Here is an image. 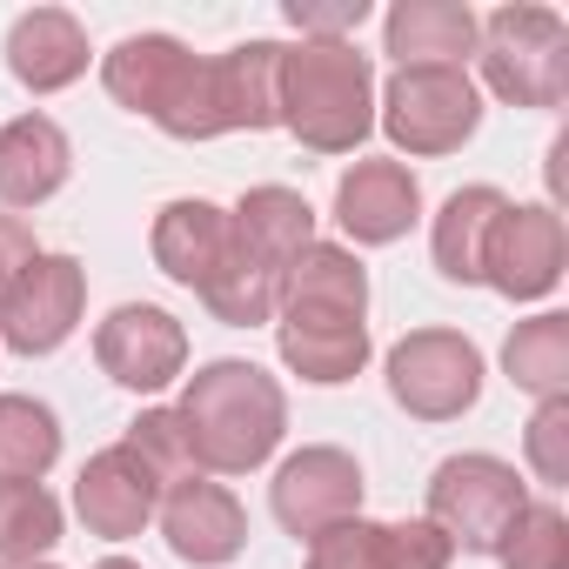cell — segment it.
I'll return each instance as SVG.
<instances>
[{
    "mask_svg": "<svg viewBox=\"0 0 569 569\" xmlns=\"http://www.w3.org/2000/svg\"><path fill=\"white\" fill-rule=\"evenodd\" d=\"M8 68H14V81L34 88V94L74 88V81L88 74V34H81V21L61 14V8L21 14L14 34H8Z\"/></svg>",
    "mask_w": 569,
    "mask_h": 569,
    "instance_id": "cell-20",
    "label": "cell"
},
{
    "mask_svg": "<svg viewBox=\"0 0 569 569\" xmlns=\"http://www.w3.org/2000/svg\"><path fill=\"white\" fill-rule=\"evenodd\" d=\"M74 509H81L88 536H101V542H128V536H141V529L154 522V509H161V482H154L121 442H114V449L88 456V469H81V482H74Z\"/></svg>",
    "mask_w": 569,
    "mask_h": 569,
    "instance_id": "cell-14",
    "label": "cell"
},
{
    "mask_svg": "<svg viewBox=\"0 0 569 569\" xmlns=\"http://www.w3.org/2000/svg\"><path fill=\"white\" fill-rule=\"evenodd\" d=\"M422 214V188L402 161H356L336 181V221L356 248H389L416 228Z\"/></svg>",
    "mask_w": 569,
    "mask_h": 569,
    "instance_id": "cell-13",
    "label": "cell"
},
{
    "mask_svg": "<svg viewBox=\"0 0 569 569\" xmlns=\"http://www.w3.org/2000/svg\"><path fill=\"white\" fill-rule=\"evenodd\" d=\"M194 61H201V54H188L174 34H128L114 54H101V81H108V94H114L121 108L161 121V114L174 108L181 81L194 74Z\"/></svg>",
    "mask_w": 569,
    "mask_h": 569,
    "instance_id": "cell-16",
    "label": "cell"
},
{
    "mask_svg": "<svg viewBox=\"0 0 569 569\" xmlns=\"http://www.w3.org/2000/svg\"><path fill=\"white\" fill-rule=\"evenodd\" d=\"M74 174V148L61 134V121L48 114H21L0 128V201L8 208H41L48 194H61Z\"/></svg>",
    "mask_w": 569,
    "mask_h": 569,
    "instance_id": "cell-17",
    "label": "cell"
},
{
    "mask_svg": "<svg viewBox=\"0 0 569 569\" xmlns=\"http://www.w3.org/2000/svg\"><path fill=\"white\" fill-rule=\"evenodd\" d=\"M502 369L536 402L569 396V316H529V322H516V336L502 342Z\"/></svg>",
    "mask_w": 569,
    "mask_h": 569,
    "instance_id": "cell-23",
    "label": "cell"
},
{
    "mask_svg": "<svg viewBox=\"0 0 569 569\" xmlns=\"http://www.w3.org/2000/svg\"><path fill=\"white\" fill-rule=\"evenodd\" d=\"M496 562L502 569H569V516L556 502H529L509 536L496 542Z\"/></svg>",
    "mask_w": 569,
    "mask_h": 569,
    "instance_id": "cell-28",
    "label": "cell"
},
{
    "mask_svg": "<svg viewBox=\"0 0 569 569\" xmlns=\"http://www.w3.org/2000/svg\"><path fill=\"white\" fill-rule=\"evenodd\" d=\"M121 449H128V456L161 482V496H168V489H181V482H194V449H188V429H181V416H174V409H141V416L128 422Z\"/></svg>",
    "mask_w": 569,
    "mask_h": 569,
    "instance_id": "cell-27",
    "label": "cell"
},
{
    "mask_svg": "<svg viewBox=\"0 0 569 569\" xmlns=\"http://www.w3.org/2000/svg\"><path fill=\"white\" fill-rule=\"evenodd\" d=\"M289 21L302 28V41H349L369 21V0H289Z\"/></svg>",
    "mask_w": 569,
    "mask_h": 569,
    "instance_id": "cell-31",
    "label": "cell"
},
{
    "mask_svg": "<svg viewBox=\"0 0 569 569\" xmlns=\"http://www.w3.org/2000/svg\"><path fill=\"white\" fill-rule=\"evenodd\" d=\"M61 542V502L41 482H0V569L41 562Z\"/></svg>",
    "mask_w": 569,
    "mask_h": 569,
    "instance_id": "cell-26",
    "label": "cell"
},
{
    "mask_svg": "<svg viewBox=\"0 0 569 569\" xmlns=\"http://www.w3.org/2000/svg\"><path fill=\"white\" fill-rule=\"evenodd\" d=\"M81 309H88V268L74 254H41L14 281V296L0 302V342L14 356H54L74 336Z\"/></svg>",
    "mask_w": 569,
    "mask_h": 569,
    "instance_id": "cell-10",
    "label": "cell"
},
{
    "mask_svg": "<svg viewBox=\"0 0 569 569\" xmlns=\"http://www.w3.org/2000/svg\"><path fill=\"white\" fill-rule=\"evenodd\" d=\"M148 248H154V268H161L168 281H181V289L201 296L208 274H214L221 254H228V208H214V201H201V194L168 201V208L154 214Z\"/></svg>",
    "mask_w": 569,
    "mask_h": 569,
    "instance_id": "cell-18",
    "label": "cell"
},
{
    "mask_svg": "<svg viewBox=\"0 0 569 569\" xmlns=\"http://www.w3.org/2000/svg\"><path fill=\"white\" fill-rule=\"evenodd\" d=\"M281 128L309 154H356L376 128V68L356 41H302L281 54Z\"/></svg>",
    "mask_w": 569,
    "mask_h": 569,
    "instance_id": "cell-2",
    "label": "cell"
},
{
    "mask_svg": "<svg viewBox=\"0 0 569 569\" xmlns=\"http://www.w3.org/2000/svg\"><path fill=\"white\" fill-rule=\"evenodd\" d=\"M161 536H168V549H174L181 562L221 569V562L241 556L248 516H241V502H234L221 482H201V476H194V482H181V489L161 496Z\"/></svg>",
    "mask_w": 569,
    "mask_h": 569,
    "instance_id": "cell-15",
    "label": "cell"
},
{
    "mask_svg": "<svg viewBox=\"0 0 569 569\" xmlns=\"http://www.w3.org/2000/svg\"><path fill=\"white\" fill-rule=\"evenodd\" d=\"M281 41H241L214 61H194V74L181 81L174 108L154 121L174 141H214V134H261L281 128Z\"/></svg>",
    "mask_w": 569,
    "mask_h": 569,
    "instance_id": "cell-3",
    "label": "cell"
},
{
    "mask_svg": "<svg viewBox=\"0 0 569 569\" xmlns=\"http://www.w3.org/2000/svg\"><path fill=\"white\" fill-rule=\"evenodd\" d=\"M382 128L402 154H456L482 128V94L462 68H396L382 88Z\"/></svg>",
    "mask_w": 569,
    "mask_h": 569,
    "instance_id": "cell-6",
    "label": "cell"
},
{
    "mask_svg": "<svg viewBox=\"0 0 569 569\" xmlns=\"http://www.w3.org/2000/svg\"><path fill=\"white\" fill-rule=\"evenodd\" d=\"M502 208H509V194L489 188V181L456 188V194L442 201L429 248H436V268H442L449 281H462V289H469V281H482V248H489V228H496Z\"/></svg>",
    "mask_w": 569,
    "mask_h": 569,
    "instance_id": "cell-22",
    "label": "cell"
},
{
    "mask_svg": "<svg viewBox=\"0 0 569 569\" xmlns=\"http://www.w3.org/2000/svg\"><path fill=\"white\" fill-rule=\"evenodd\" d=\"M522 509H529V489L502 456H449L429 476V516L422 522H436L449 536V549L496 556V542L509 536V522Z\"/></svg>",
    "mask_w": 569,
    "mask_h": 569,
    "instance_id": "cell-5",
    "label": "cell"
},
{
    "mask_svg": "<svg viewBox=\"0 0 569 569\" xmlns=\"http://www.w3.org/2000/svg\"><path fill=\"white\" fill-rule=\"evenodd\" d=\"M389 549H396V569H449L456 549L436 522H389Z\"/></svg>",
    "mask_w": 569,
    "mask_h": 569,
    "instance_id": "cell-32",
    "label": "cell"
},
{
    "mask_svg": "<svg viewBox=\"0 0 569 569\" xmlns=\"http://www.w3.org/2000/svg\"><path fill=\"white\" fill-rule=\"evenodd\" d=\"M14 569H54V562H14Z\"/></svg>",
    "mask_w": 569,
    "mask_h": 569,
    "instance_id": "cell-35",
    "label": "cell"
},
{
    "mask_svg": "<svg viewBox=\"0 0 569 569\" xmlns=\"http://www.w3.org/2000/svg\"><path fill=\"white\" fill-rule=\"evenodd\" d=\"M389 396L416 422H456L482 396V349L456 329H416L389 349Z\"/></svg>",
    "mask_w": 569,
    "mask_h": 569,
    "instance_id": "cell-7",
    "label": "cell"
},
{
    "mask_svg": "<svg viewBox=\"0 0 569 569\" xmlns=\"http://www.w3.org/2000/svg\"><path fill=\"white\" fill-rule=\"evenodd\" d=\"M476 61L496 101L509 108H562L569 101V28L549 8H496L476 21Z\"/></svg>",
    "mask_w": 569,
    "mask_h": 569,
    "instance_id": "cell-4",
    "label": "cell"
},
{
    "mask_svg": "<svg viewBox=\"0 0 569 569\" xmlns=\"http://www.w3.org/2000/svg\"><path fill=\"white\" fill-rule=\"evenodd\" d=\"M268 502H274V522L289 536H322V529L362 516V469H356L349 449H329V442L296 449L274 469Z\"/></svg>",
    "mask_w": 569,
    "mask_h": 569,
    "instance_id": "cell-11",
    "label": "cell"
},
{
    "mask_svg": "<svg viewBox=\"0 0 569 569\" xmlns=\"http://www.w3.org/2000/svg\"><path fill=\"white\" fill-rule=\"evenodd\" d=\"M61 456V422L34 396H0V482H41Z\"/></svg>",
    "mask_w": 569,
    "mask_h": 569,
    "instance_id": "cell-24",
    "label": "cell"
},
{
    "mask_svg": "<svg viewBox=\"0 0 569 569\" xmlns=\"http://www.w3.org/2000/svg\"><path fill=\"white\" fill-rule=\"evenodd\" d=\"M309 569H396L389 522L349 516V522H336V529L309 536Z\"/></svg>",
    "mask_w": 569,
    "mask_h": 569,
    "instance_id": "cell-29",
    "label": "cell"
},
{
    "mask_svg": "<svg viewBox=\"0 0 569 569\" xmlns=\"http://www.w3.org/2000/svg\"><path fill=\"white\" fill-rule=\"evenodd\" d=\"M396 68H462L476 54V14L462 0H402L382 21Z\"/></svg>",
    "mask_w": 569,
    "mask_h": 569,
    "instance_id": "cell-21",
    "label": "cell"
},
{
    "mask_svg": "<svg viewBox=\"0 0 569 569\" xmlns=\"http://www.w3.org/2000/svg\"><path fill=\"white\" fill-rule=\"evenodd\" d=\"M274 329H369V274L342 241H309L302 261L281 274Z\"/></svg>",
    "mask_w": 569,
    "mask_h": 569,
    "instance_id": "cell-9",
    "label": "cell"
},
{
    "mask_svg": "<svg viewBox=\"0 0 569 569\" xmlns=\"http://www.w3.org/2000/svg\"><path fill=\"white\" fill-rule=\"evenodd\" d=\"M94 362H101L108 382H121L134 396H154L188 369V329L154 302H121L94 329Z\"/></svg>",
    "mask_w": 569,
    "mask_h": 569,
    "instance_id": "cell-12",
    "label": "cell"
},
{
    "mask_svg": "<svg viewBox=\"0 0 569 569\" xmlns=\"http://www.w3.org/2000/svg\"><path fill=\"white\" fill-rule=\"evenodd\" d=\"M228 228H234V241L281 281V274L302 261V248L316 241V208H309L296 188H248V194L228 208Z\"/></svg>",
    "mask_w": 569,
    "mask_h": 569,
    "instance_id": "cell-19",
    "label": "cell"
},
{
    "mask_svg": "<svg viewBox=\"0 0 569 569\" xmlns=\"http://www.w3.org/2000/svg\"><path fill=\"white\" fill-rule=\"evenodd\" d=\"M522 449H529V469H536L542 482H569V396H556V402L536 409Z\"/></svg>",
    "mask_w": 569,
    "mask_h": 569,
    "instance_id": "cell-30",
    "label": "cell"
},
{
    "mask_svg": "<svg viewBox=\"0 0 569 569\" xmlns=\"http://www.w3.org/2000/svg\"><path fill=\"white\" fill-rule=\"evenodd\" d=\"M562 261H569V234H562V214L542 208V201H509L489 228V248H482V281L509 302H542L556 281H562Z\"/></svg>",
    "mask_w": 569,
    "mask_h": 569,
    "instance_id": "cell-8",
    "label": "cell"
},
{
    "mask_svg": "<svg viewBox=\"0 0 569 569\" xmlns=\"http://www.w3.org/2000/svg\"><path fill=\"white\" fill-rule=\"evenodd\" d=\"M34 261H41V248H34V228H28L21 214H0V302L14 296V281H21Z\"/></svg>",
    "mask_w": 569,
    "mask_h": 569,
    "instance_id": "cell-33",
    "label": "cell"
},
{
    "mask_svg": "<svg viewBox=\"0 0 569 569\" xmlns=\"http://www.w3.org/2000/svg\"><path fill=\"white\" fill-rule=\"evenodd\" d=\"M274 349L302 382L316 389H336V382H356L362 362H369V329H274Z\"/></svg>",
    "mask_w": 569,
    "mask_h": 569,
    "instance_id": "cell-25",
    "label": "cell"
},
{
    "mask_svg": "<svg viewBox=\"0 0 569 569\" xmlns=\"http://www.w3.org/2000/svg\"><path fill=\"white\" fill-rule=\"evenodd\" d=\"M94 569H141V562H128V556H108V562H94Z\"/></svg>",
    "mask_w": 569,
    "mask_h": 569,
    "instance_id": "cell-34",
    "label": "cell"
},
{
    "mask_svg": "<svg viewBox=\"0 0 569 569\" xmlns=\"http://www.w3.org/2000/svg\"><path fill=\"white\" fill-rule=\"evenodd\" d=\"M181 429H188V449H194V469H214V476H248L274 456L281 429H289V396L281 382L254 362H208L188 376L181 389Z\"/></svg>",
    "mask_w": 569,
    "mask_h": 569,
    "instance_id": "cell-1",
    "label": "cell"
}]
</instances>
